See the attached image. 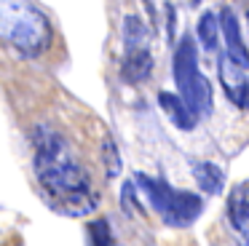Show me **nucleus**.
Here are the masks:
<instances>
[{"mask_svg":"<svg viewBox=\"0 0 249 246\" xmlns=\"http://www.w3.org/2000/svg\"><path fill=\"white\" fill-rule=\"evenodd\" d=\"M134 182L142 193H145L147 203L153 211L169 225V228H188L204 211V198L193 190H179V187L166 185L158 176H147L142 171L134 174Z\"/></svg>","mask_w":249,"mask_h":246,"instance_id":"7ed1b4c3","label":"nucleus"},{"mask_svg":"<svg viewBox=\"0 0 249 246\" xmlns=\"http://www.w3.org/2000/svg\"><path fill=\"white\" fill-rule=\"evenodd\" d=\"M158 105H161L163 112H166L169 121H172L177 128H182V131H193L196 123H198V115L190 110L188 102H185L179 94H172V91H161V94H158Z\"/></svg>","mask_w":249,"mask_h":246,"instance_id":"6e6552de","label":"nucleus"},{"mask_svg":"<svg viewBox=\"0 0 249 246\" xmlns=\"http://www.w3.org/2000/svg\"><path fill=\"white\" fill-rule=\"evenodd\" d=\"M166 19H169V40L174 37V21H177V11H174V5L169 3V8H166Z\"/></svg>","mask_w":249,"mask_h":246,"instance_id":"dca6fc26","label":"nucleus"},{"mask_svg":"<svg viewBox=\"0 0 249 246\" xmlns=\"http://www.w3.org/2000/svg\"><path fill=\"white\" fill-rule=\"evenodd\" d=\"M150 72H153V53L145 46L126 51L124 64H121V78L126 83H142V80L150 78Z\"/></svg>","mask_w":249,"mask_h":246,"instance_id":"1a4fd4ad","label":"nucleus"},{"mask_svg":"<svg viewBox=\"0 0 249 246\" xmlns=\"http://www.w3.org/2000/svg\"><path fill=\"white\" fill-rule=\"evenodd\" d=\"M172 70H174L177 94L188 102V107L198 118H209L212 107H214V102H212V86L198 70V51H196L193 35H182V40L177 43Z\"/></svg>","mask_w":249,"mask_h":246,"instance_id":"20e7f679","label":"nucleus"},{"mask_svg":"<svg viewBox=\"0 0 249 246\" xmlns=\"http://www.w3.org/2000/svg\"><path fill=\"white\" fill-rule=\"evenodd\" d=\"M198 40L201 46L206 48V51H217V40H220V16H214V11H206V14H201L198 19Z\"/></svg>","mask_w":249,"mask_h":246,"instance_id":"9b49d317","label":"nucleus"},{"mask_svg":"<svg viewBox=\"0 0 249 246\" xmlns=\"http://www.w3.org/2000/svg\"><path fill=\"white\" fill-rule=\"evenodd\" d=\"M217 75H220V86L225 91V96L233 102L236 107L247 110L249 107V78L247 70L241 64H236L228 53L217 56Z\"/></svg>","mask_w":249,"mask_h":246,"instance_id":"39448f33","label":"nucleus"},{"mask_svg":"<svg viewBox=\"0 0 249 246\" xmlns=\"http://www.w3.org/2000/svg\"><path fill=\"white\" fill-rule=\"evenodd\" d=\"M190 171H193L198 187L206 195H220L225 187V174L220 166H214L212 160H190Z\"/></svg>","mask_w":249,"mask_h":246,"instance_id":"9d476101","label":"nucleus"},{"mask_svg":"<svg viewBox=\"0 0 249 246\" xmlns=\"http://www.w3.org/2000/svg\"><path fill=\"white\" fill-rule=\"evenodd\" d=\"M0 30L6 43L22 56H40L51 46V24L43 11L27 0H3Z\"/></svg>","mask_w":249,"mask_h":246,"instance_id":"f03ea898","label":"nucleus"},{"mask_svg":"<svg viewBox=\"0 0 249 246\" xmlns=\"http://www.w3.org/2000/svg\"><path fill=\"white\" fill-rule=\"evenodd\" d=\"M228 222L236 233L238 244L249 246V185L241 182L228 195Z\"/></svg>","mask_w":249,"mask_h":246,"instance_id":"423d86ee","label":"nucleus"},{"mask_svg":"<svg viewBox=\"0 0 249 246\" xmlns=\"http://www.w3.org/2000/svg\"><path fill=\"white\" fill-rule=\"evenodd\" d=\"M190 3H193V5H198V3H201V0H190Z\"/></svg>","mask_w":249,"mask_h":246,"instance_id":"f3484780","label":"nucleus"},{"mask_svg":"<svg viewBox=\"0 0 249 246\" xmlns=\"http://www.w3.org/2000/svg\"><path fill=\"white\" fill-rule=\"evenodd\" d=\"M220 27H222V35H225L228 56L247 70L249 67V51H247V46H244V37H241V30H238V19H236V14H233V8L220 11Z\"/></svg>","mask_w":249,"mask_h":246,"instance_id":"0eeeda50","label":"nucleus"},{"mask_svg":"<svg viewBox=\"0 0 249 246\" xmlns=\"http://www.w3.org/2000/svg\"><path fill=\"white\" fill-rule=\"evenodd\" d=\"M147 30L145 24H142L140 16H126L124 19V43H126V51H131V48H140L142 40H145Z\"/></svg>","mask_w":249,"mask_h":246,"instance_id":"4468645a","label":"nucleus"},{"mask_svg":"<svg viewBox=\"0 0 249 246\" xmlns=\"http://www.w3.org/2000/svg\"><path fill=\"white\" fill-rule=\"evenodd\" d=\"M121 206H124L126 214H137V182H124L121 187Z\"/></svg>","mask_w":249,"mask_h":246,"instance_id":"2eb2a0df","label":"nucleus"},{"mask_svg":"<svg viewBox=\"0 0 249 246\" xmlns=\"http://www.w3.org/2000/svg\"><path fill=\"white\" fill-rule=\"evenodd\" d=\"M102 166H105V176L107 179H115L124 169V160H121V153L115 147V139L110 134H105L102 139Z\"/></svg>","mask_w":249,"mask_h":246,"instance_id":"f8f14e48","label":"nucleus"},{"mask_svg":"<svg viewBox=\"0 0 249 246\" xmlns=\"http://www.w3.org/2000/svg\"><path fill=\"white\" fill-rule=\"evenodd\" d=\"M33 166L43 198L65 217H89L99 206V193L89 169L75 158L67 139L49 123H35L30 131Z\"/></svg>","mask_w":249,"mask_h":246,"instance_id":"f257e3e1","label":"nucleus"},{"mask_svg":"<svg viewBox=\"0 0 249 246\" xmlns=\"http://www.w3.org/2000/svg\"><path fill=\"white\" fill-rule=\"evenodd\" d=\"M86 235H89V246H115V235L110 228V219L99 217L91 219L86 225Z\"/></svg>","mask_w":249,"mask_h":246,"instance_id":"ddd939ff","label":"nucleus"}]
</instances>
